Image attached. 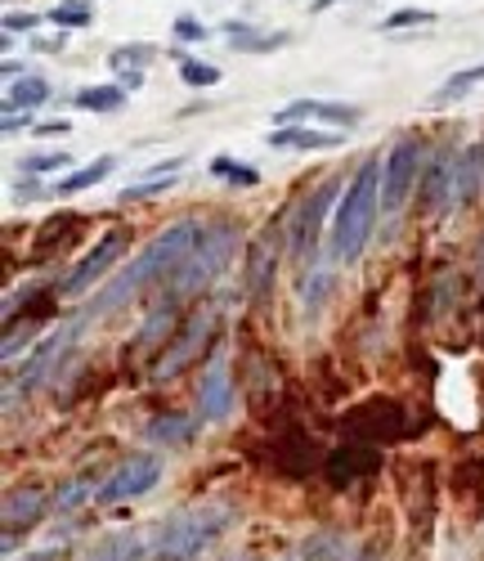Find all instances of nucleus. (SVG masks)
Returning <instances> with one entry per match:
<instances>
[{"label": "nucleus", "instance_id": "9d476101", "mask_svg": "<svg viewBox=\"0 0 484 561\" xmlns=\"http://www.w3.org/2000/svg\"><path fill=\"white\" fill-rule=\"evenodd\" d=\"M77 333H81V323H68V329H59V333H50L36 351H32V359L23 364V378H10V404L19 400V387L23 391H32L36 382H45V373H50L59 359H64V351L77 342Z\"/></svg>", "mask_w": 484, "mask_h": 561}, {"label": "nucleus", "instance_id": "bb28decb", "mask_svg": "<svg viewBox=\"0 0 484 561\" xmlns=\"http://www.w3.org/2000/svg\"><path fill=\"white\" fill-rule=\"evenodd\" d=\"M171 323H175V297H162V301L153 306L149 323H143V333H139V342H143V346H153V342H162V337L171 333Z\"/></svg>", "mask_w": 484, "mask_h": 561}, {"label": "nucleus", "instance_id": "dca6fc26", "mask_svg": "<svg viewBox=\"0 0 484 561\" xmlns=\"http://www.w3.org/2000/svg\"><path fill=\"white\" fill-rule=\"evenodd\" d=\"M480 190H484V145H471L458 153L453 167V207H466Z\"/></svg>", "mask_w": 484, "mask_h": 561}, {"label": "nucleus", "instance_id": "72a5a7b5", "mask_svg": "<svg viewBox=\"0 0 484 561\" xmlns=\"http://www.w3.org/2000/svg\"><path fill=\"white\" fill-rule=\"evenodd\" d=\"M211 27L198 23V19H175V41H207Z\"/></svg>", "mask_w": 484, "mask_h": 561}, {"label": "nucleus", "instance_id": "2eb2a0df", "mask_svg": "<svg viewBox=\"0 0 484 561\" xmlns=\"http://www.w3.org/2000/svg\"><path fill=\"white\" fill-rule=\"evenodd\" d=\"M207 333H211V314H193L188 319V329L180 333V342L162 355V364H158V378H171V373H180L188 359H193V351H198L203 342H207Z\"/></svg>", "mask_w": 484, "mask_h": 561}, {"label": "nucleus", "instance_id": "423d86ee", "mask_svg": "<svg viewBox=\"0 0 484 561\" xmlns=\"http://www.w3.org/2000/svg\"><path fill=\"white\" fill-rule=\"evenodd\" d=\"M162 481V462L153 454H130L117 472L100 485V503H122V499H139V494H149L153 485Z\"/></svg>", "mask_w": 484, "mask_h": 561}, {"label": "nucleus", "instance_id": "4c0bfd02", "mask_svg": "<svg viewBox=\"0 0 484 561\" xmlns=\"http://www.w3.org/2000/svg\"><path fill=\"white\" fill-rule=\"evenodd\" d=\"M19 126H32V117L19 108H5V130H19Z\"/></svg>", "mask_w": 484, "mask_h": 561}, {"label": "nucleus", "instance_id": "0eeeda50", "mask_svg": "<svg viewBox=\"0 0 484 561\" xmlns=\"http://www.w3.org/2000/svg\"><path fill=\"white\" fill-rule=\"evenodd\" d=\"M336 190H342V180H323L319 190L301 203L297 211V229H292V252L301 265H314V248H319V229H323V211L332 207Z\"/></svg>", "mask_w": 484, "mask_h": 561}, {"label": "nucleus", "instance_id": "a211bd4d", "mask_svg": "<svg viewBox=\"0 0 484 561\" xmlns=\"http://www.w3.org/2000/svg\"><path fill=\"white\" fill-rule=\"evenodd\" d=\"M224 32L233 36L229 45L238 55H274V50H283V45H287V32H252L247 23H238V19H229Z\"/></svg>", "mask_w": 484, "mask_h": 561}, {"label": "nucleus", "instance_id": "393cba45", "mask_svg": "<svg viewBox=\"0 0 484 561\" xmlns=\"http://www.w3.org/2000/svg\"><path fill=\"white\" fill-rule=\"evenodd\" d=\"M108 171H113V158H100V162H90V167H81V171L64 175L50 194H81V190H90V184H100Z\"/></svg>", "mask_w": 484, "mask_h": 561}, {"label": "nucleus", "instance_id": "7c9ffc66", "mask_svg": "<svg viewBox=\"0 0 484 561\" xmlns=\"http://www.w3.org/2000/svg\"><path fill=\"white\" fill-rule=\"evenodd\" d=\"M50 23L55 27H90L94 23V10L81 5V0H68V5H55L50 10Z\"/></svg>", "mask_w": 484, "mask_h": 561}, {"label": "nucleus", "instance_id": "4468645a", "mask_svg": "<svg viewBox=\"0 0 484 561\" xmlns=\"http://www.w3.org/2000/svg\"><path fill=\"white\" fill-rule=\"evenodd\" d=\"M41 507H45V494H41L36 485H27V490H10V494H5V548H14L19 526H23V530L36 526Z\"/></svg>", "mask_w": 484, "mask_h": 561}, {"label": "nucleus", "instance_id": "58836bf2", "mask_svg": "<svg viewBox=\"0 0 484 561\" xmlns=\"http://www.w3.org/2000/svg\"><path fill=\"white\" fill-rule=\"evenodd\" d=\"M36 130H41V135H68V122H41Z\"/></svg>", "mask_w": 484, "mask_h": 561}, {"label": "nucleus", "instance_id": "f3484780", "mask_svg": "<svg viewBox=\"0 0 484 561\" xmlns=\"http://www.w3.org/2000/svg\"><path fill=\"white\" fill-rule=\"evenodd\" d=\"M377 462H381V458H377L372 449H364V445H346V449H336V454L327 458V472H332V481H336V485H346V481L368 477Z\"/></svg>", "mask_w": 484, "mask_h": 561}, {"label": "nucleus", "instance_id": "f257e3e1", "mask_svg": "<svg viewBox=\"0 0 484 561\" xmlns=\"http://www.w3.org/2000/svg\"><path fill=\"white\" fill-rule=\"evenodd\" d=\"M198 233H203L198 220H175L171 229H162L158 239H153L149 248H143V252L113 278L108 288H100V297L85 306L81 323H85V319H104V314H113L117 306H126L130 297H139L143 288H153V284H171L175 270L184 265V256L193 252V243H198Z\"/></svg>", "mask_w": 484, "mask_h": 561}, {"label": "nucleus", "instance_id": "b1692460", "mask_svg": "<svg viewBox=\"0 0 484 561\" xmlns=\"http://www.w3.org/2000/svg\"><path fill=\"white\" fill-rule=\"evenodd\" d=\"M45 100H50V81H45V77H23V81H14V90H10L5 108L32 113V108H41Z\"/></svg>", "mask_w": 484, "mask_h": 561}, {"label": "nucleus", "instance_id": "1a4fd4ad", "mask_svg": "<svg viewBox=\"0 0 484 561\" xmlns=\"http://www.w3.org/2000/svg\"><path fill=\"white\" fill-rule=\"evenodd\" d=\"M278 126H301V122H327L336 130H355L364 122V113L355 104H336V100H292L287 108L274 113Z\"/></svg>", "mask_w": 484, "mask_h": 561}, {"label": "nucleus", "instance_id": "473e14b6", "mask_svg": "<svg viewBox=\"0 0 484 561\" xmlns=\"http://www.w3.org/2000/svg\"><path fill=\"white\" fill-rule=\"evenodd\" d=\"M153 50L149 45H122V50H113V68H126V64H149Z\"/></svg>", "mask_w": 484, "mask_h": 561}, {"label": "nucleus", "instance_id": "f704fd0d", "mask_svg": "<svg viewBox=\"0 0 484 561\" xmlns=\"http://www.w3.org/2000/svg\"><path fill=\"white\" fill-rule=\"evenodd\" d=\"M59 167H68V153H64V149L41 153V158H27V171H59Z\"/></svg>", "mask_w": 484, "mask_h": 561}, {"label": "nucleus", "instance_id": "ddd939ff", "mask_svg": "<svg viewBox=\"0 0 484 561\" xmlns=\"http://www.w3.org/2000/svg\"><path fill=\"white\" fill-rule=\"evenodd\" d=\"M453 167H458L453 149L435 153V158L426 162L422 184H417V194H422V207H426V211H445V207H453Z\"/></svg>", "mask_w": 484, "mask_h": 561}, {"label": "nucleus", "instance_id": "c9c22d12", "mask_svg": "<svg viewBox=\"0 0 484 561\" xmlns=\"http://www.w3.org/2000/svg\"><path fill=\"white\" fill-rule=\"evenodd\" d=\"M41 19L36 14H5V36H19V32H32Z\"/></svg>", "mask_w": 484, "mask_h": 561}, {"label": "nucleus", "instance_id": "ea45409f", "mask_svg": "<svg viewBox=\"0 0 484 561\" xmlns=\"http://www.w3.org/2000/svg\"><path fill=\"white\" fill-rule=\"evenodd\" d=\"M36 50H45V55H59V50H64V32H59L55 41H41V45H36Z\"/></svg>", "mask_w": 484, "mask_h": 561}, {"label": "nucleus", "instance_id": "7ed1b4c3", "mask_svg": "<svg viewBox=\"0 0 484 561\" xmlns=\"http://www.w3.org/2000/svg\"><path fill=\"white\" fill-rule=\"evenodd\" d=\"M233 507L224 503H207V507H188L180 512V517L162 522L149 539H153V557L158 561H188V557H198L203 548H211L229 526H233Z\"/></svg>", "mask_w": 484, "mask_h": 561}, {"label": "nucleus", "instance_id": "20e7f679", "mask_svg": "<svg viewBox=\"0 0 484 561\" xmlns=\"http://www.w3.org/2000/svg\"><path fill=\"white\" fill-rule=\"evenodd\" d=\"M233 252H238V229H233L229 220L203 225L198 243H193V252H188V256H184V265L175 270V278L166 284V293H171V297L180 301V297H193V293L211 288L216 278H220V274L229 270Z\"/></svg>", "mask_w": 484, "mask_h": 561}, {"label": "nucleus", "instance_id": "6ab92c4d", "mask_svg": "<svg viewBox=\"0 0 484 561\" xmlns=\"http://www.w3.org/2000/svg\"><path fill=\"white\" fill-rule=\"evenodd\" d=\"M247 288H252V297H265L274 288V229L261 233L247 256Z\"/></svg>", "mask_w": 484, "mask_h": 561}, {"label": "nucleus", "instance_id": "f8f14e48", "mask_svg": "<svg viewBox=\"0 0 484 561\" xmlns=\"http://www.w3.org/2000/svg\"><path fill=\"white\" fill-rule=\"evenodd\" d=\"M350 432L359 440H372V445L377 440H395L404 432V409L395 400H372V404L350 413Z\"/></svg>", "mask_w": 484, "mask_h": 561}, {"label": "nucleus", "instance_id": "2f4dec72", "mask_svg": "<svg viewBox=\"0 0 484 561\" xmlns=\"http://www.w3.org/2000/svg\"><path fill=\"white\" fill-rule=\"evenodd\" d=\"M422 23H435V14L430 10H400V14H391L381 27L385 32H400V27H422Z\"/></svg>", "mask_w": 484, "mask_h": 561}, {"label": "nucleus", "instance_id": "6e6552de", "mask_svg": "<svg viewBox=\"0 0 484 561\" xmlns=\"http://www.w3.org/2000/svg\"><path fill=\"white\" fill-rule=\"evenodd\" d=\"M198 409L203 423H224L233 413V373H229V355L216 351L203 368V387H198Z\"/></svg>", "mask_w": 484, "mask_h": 561}, {"label": "nucleus", "instance_id": "79ce46f5", "mask_svg": "<svg viewBox=\"0 0 484 561\" xmlns=\"http://www.w3.org/2000/svg\"><path fill=\"white\" fill-rule=\"evenodd\" d=\"M332 5H342V0H314L310 14H323V10H332Z\"/></svg>", "mask_w": 484, "mask_h": 561}, {"label": "nucleus", "instance_id": "5701e85b", "mask_svg": "<svg viewBox=\"0 0 484 561\" xmlns=\"http://www.w3.org/2000/svg\"><path fill=\"white\" fill-rule=\"evenodd\" d=\"M122 104H126L122 85H85V90H77V108H85V113H117Z\"/></svg>", "mask_w": 484, "mask_h": 561}, {"label": "nucleus", "instance_id": "4be33fe9", "mask_svg": "<svg viewBox=\"0 0 484 561\" xmlns=\"http://www.w3.org/2000/svg\"><path fill=\"white\" fill-rule=\"evenodd\" d=\"M193 432H198V423L184 413H158L153 423H149V440L153 445H184Z\"/></svg>", "mask_w": 484, "mask_h": 561}, {"label": "nucleus", "instance_id": "412c9836", "mask_svg": "<svg viewBox=\"0 0 484 561\" xmlns=\"http://www.w3.org/2000/svg\"><path fill=\"white\" fill-rule=\"evenodd\" d=\"M149 557H153V539L149 535H117L90 561H149Z\"/></svg>", "mask_w": 484, "mask_h": 561}, {"label": "nucleus", "instance_id": "a878e982", "mask_svg": "<svg viewBox=\"0 0 484 561\" xmlns=\"http://www.w3.org/2000/svg\"><path fill=\"white\" fill-rule=\"evenodd\" d=\"M475 85H484V64H475V68H462V72H453L440 90H435V104H449V100H462L466 90H475Z\"/></svg>", "mask_w": 484, "mask_h": 561}, {"label": "nucleus", "instance_id": "a19ab883", "mask_svg": "<svg viewBox=\"0 0 484 561\" xmlns=\"http://www.w3.org/2000/svg\"><path fill=\"white\" fill-rule=\"evenodd\" d=\"M36 194H41L36 180H23V184H19V198H36Z\"/></svg>", "mask_w": 484, "mask_h": 561}, {"label": "nucleus", "instance_id": "c85d7f7f", "mask_svg": "<svg viewBox=\"0 0 484 561\" xmlns=\"http://www.w3.org/2000/svg\"><path fill=\"white\" fill-rule=\"evenodd\" d=\"M166 190H175V175H149V180H139V184H126L122 203H143V198H158Z\"/></svg>", "mask_w": 484, "mask_h": 561}, {"label": "nucleus", "instance_id": "e433bc0d", "mask_svg": "<svg viewBox=\"0 0 484 561\" xmlns=\"http://www.w3.org/2000/svg\"><path fill=\"white\" fill-rule=\"evenodd\" d=\"M117 85H122V90H139V85H143V72H139V68H130V72H117Z\"/></svg>", "mask_w": 484, "mask_h": 561}, {"label": "nucleus", "instance_id": "c756f323", "mask_svg": "<svg viewBox=\"0 0 484 561\" xmlns=\"http://www.w3.org/2000/svg\"><path fill=\"white\" fill-rule=\"evenodd\" d=\"M180 77H184V85H193V90L220 85V68H216V64H198V59H184V64H180Z\"/></svg>", "mask_w": 484, "mask_h": 561}, {"label": "nucleus", "instance_id": "39448f33", "mask_svg": "<svg viewBox=\"0 0 484 561\" xmlns=\"http://www.w3.org/2000/svg\"><path fill=\"white\" fill-rule=\"evenodd\" d=\"M422 171H426V145L417 135H404L381 167V211H400L404 198L422 184Z\"/></svg>", "mask_w": 484, "mask_h": 561}, {"label": "nucleus", "instance_id": "cd10ccee", "mask_svg": "<svg viewBox=\"0 0 484 561\" xmlns=\"http://www.w3.org/2000/svg\"><path fill=\"white\" fill-rule=\"evenodd\" d=\"M211 175L229 180L233 190H252V184H261V171H256V167H247V162H233V158H216V162H211Z\"/></svg>", "mask_w": 484, "mask_h": 561}, {"label": "nucleus", "instance_id": "aec40b11", "mask_svg": "<svg viewBox=\"0 0 484 561\" xmlns=\"http://www.w3.org/2000/svg\"><path fill=\"white\" fill-rule=\"evenodd\" d=\"M336 130H306V126H278L269 130V149H332L336 145Z\"/></svg>", "mask_w": 484, "mask_h": 561}, {"label": "nucleus", "instance_id": "f03ea898", "mask_svg": "<svg viewBox=\"0 0 484 561\" xmlns=\"http://www.w3.org/2000/svg\"><path fill=\"white\" fill-rule=\"evenodd\" d=\"M381 158H364L359 171L350 175L342 203L332 216V239H327V256L336 265H355L372 239V220H377V194H381Z\"/></svg>", "mask_w": 484, "mask_h": 561}, {"label": "nucleus", "instance_id": "9b49d317", "mask_svg": "<svg viewBox=\"0 0 484 561\" xmlns=\"http://www.w3.org/2000/svg\"><path fill=\"white\" fill-rule=\"evenodd\" d=\"M126 248V239H122V233L113 229V233H104V239L100 243H94V252L90 256H81V265L64 278V284H59V297H81V293H90V284H94V278H104L108 270H113V261H117V252Z\"/></svg>", "mask_w": 484, "mask_h": 561}]
</instances>
